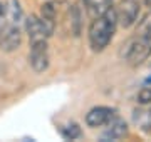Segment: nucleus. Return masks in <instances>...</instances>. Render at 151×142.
<instances>
[{
  "instance_id": "nucleus-1",
  "label": "nucleus",
  "mask_w": 151,
  "mask_h": 142,
  "mask_svg": "<svg viewBox=\"0 0 151 142\" xmlns=\"http://www.w3.org/2000/svg\"><path fill=\"white\" fill-rule=\"evenodd\" d=\"M116 27H118V17H116L114 9H109L106 13L92 18L89 30H87L89 47L92 52H103L111 44L116 33Z\"/></svg>"
},
{
  "instance_id": "nucleus-2",
  "label": "nucleus",
  "mask_w": 151,
  "mask_h": 142,
  "mask_svg": "<svg viewBox=\"0 0 151 142\" xmlns=\"http://www.w3.org/2000/svg\"><path fill=\"white\" fill-rule=\"evenodd\" d=\"M151 55V28L141 32L136 38H131L126 45H123L121 57L129 65H141Z\"/></svg>"
},
{
  "instance_id": "nucleus-3",
  "label": "nucleus",
  "mask_w": 151,
  "mask_h": 142,
  "mask_svg": "<svg viewBox=\"0 0 151 142\" xmlns=\"http://www.w3.org/2000/svg\"><path fill=\"white\" fill-rule=\"evenodd\" d=\"M116 10V17H118V25L123 28H129L138 23V17H139V0H119Z\"/></svg>"
},
{
  "instance_id": "nucleus-4",
  "label": "nucleus",
  "mask_w": 151,
  "mask_h": 142,
  "mask_svg": "<svg viewBox=\"0 0 151 142\" xmlns=\"http://www.w3.org/2000/svg\"><path fill=\"white\" fill-rule=\"evenodd\" d=\"M29 64L34 69V72L47 70L49 67V45L47 40H35L30 42V52H29Z\"/></svg>"
},
{
  "instance_id": "nucleus-5",
  "label": "nucleus",
  "mask_w": 151,
  "mask_h": 142,
  "mask_svg": "<svg viewBox=\"0 0 151 142\" xmlns=\"http://www.w3.org/2000/svg\"><path fill=\"white\" fill-rule=\"evenodd\" d=\"M25 30L29 33L30 42L35 40H47L52 33H54V27H50L40 15H30L25 18Z\"/></svg>"
},
{
  "instance_id": "nucleus-6",
  "label": "nucleus",
  "mask_w": 151,
  "mask_h": 142,
  "mask_svg": "<svg viewBox=\"0 0 151 142\" xmlns=\"http://www.w3.org/2000/svg\"><path fill=\"white\" fill-rule=\"evenodd\" d=\"M22 44L20 28L15 22H7L0 32V49L4 52H14Z\"/></svg>"
},
{
  "instance_id": "nucleus-7",
  "label": "nucleus",
  "mask_w": 151,
  "mask_h": 142,
  "mask_svg": "<svg viewBox=\"0 0 151 142\" xmlns=\"http://www.w3.org/2000/svg\"><path fill=\"white\" fill-rule=\"evenodd\" d=\"M114 115H116V110L114 109L106 107V105H97V107H92L86 114V124L89 127H92V129L103 127L113 119Z\"/></svg>"
},
{
  "instance_id": "nucleus-8",
  "label": "nucleus",
  "mask_w": 151,
  "mask_h": 142,
  "mask_svg": "<svg viewBox=\"0 0 151 142\" xmlns=\"http://www.w3.org/2000/svg\"><path fill=\"white\" fill-rule=\"evenodd\" d=\"M106 126H108V129L103 136L104 141H118V139H121L128 134V124L118 115H114Z\"/></svg>"
},
{
  "instance_id": "nucleus-9",
  "label": "nucleus",
  "mask_w": 151,
  "mask_h": 142,
  "mask_svg": "<svg viewBox=\"0 0 151 142\" xmlns=\"http://www.w3.org/2000/svg\"><path fill=\"white\" fill-rule=\"evenodd\" d=\"M84 7H86L87 13L96 18V17L103 15L109 9H113V0H82Z\"/></svg>"
},
{
  "instance_id": "nucleus-10",
  "label": "nucleus",
  "mask_w": 151,
  "mask_h": 142,
  "mask_svg": "<svg viewBox=\"0 0 151 142\" xmlns=\"http://www.w3.org/2000/svg\"><path fill=\"white\" fill-rule=\"evenodd\" d=\"M133 119H134V124L139 127V131L151 136V105H148V109L134 110Z\"/></svg>"
},
{
  "instance_id": "nucleus-11",
  "label": "nucleus",
  "mask_w": 151,
  "mask_h": 142,
  "mask_svg": "<svg viewBox=\"0 0 151 142\" xmlns=\"http://www.w3.org/2000/svg\"><path fill=\"white\" fill-rule=\"evenodd\" d=\"M40 17L50 25V27H55V18H57V4H52V2H47L40 7Z\"/></svg>"
},
{
  "instance_id": "nucleus-12",
  "label": "nucleus",
  "mask_w": 151,
  "mask_h": 142,
  "mask_svg": "<svg viewBox=\"0 0 151 142\" xmlns=\"http://www.w3.org/2000/svg\"><path fill=\"white\" fill-rule=\"evenodd\" d=\"M60 134H62V137L67 139V141H74V139H79V137L82 136V131H81V127H79V124H76V122H67L65 126L60 127Z\"/></svg>"
},
{
  "instance_id": "nucleus-13",
  "label": "nucleus",
  "mask_w": 151,
  "mask_h": 142,
  "mask_svg": "<svg viewBox=\"0 0 151 142\" xmlns=\"http://www.w3.org/2000/svg\"><path fill=\"white\" fill-rule=\"evenodd\" d=\"M69 15H70V30H72L74 35H79V32H81V13H79V9L76 5H70Z\"/></svg>"
},
{
  "instance_id": "nucleus-14",
  "label": "nucleus",
  "mask_w": 151,
  "mask_h": 142,
  "mask_svg": "<svg viewBox=\"0 0 151 142\" xmlns=\"http://www.w3.org/2000/svg\"><path fill=\"white\" fill-rule=\"evenodd\" d=\"M136 100H138V104L145 105V107H148V105H151V87H143L138 92V95H136Z\"/></svg>"
},
{
  "instance_id": "nucleus-15",
  "label": "nucleus",
  "mask_w": 151,
  "mask_h": 142,
  "mask_svg": "<svg viewBox=\"0 0 151 142\" xmlns=\"http://www.w3.org/2000/svg\"><path fill=\"white\" fill-rule=\"evenodd\" d=\"M7 23V17H5V7L2 5V2H0V32H2V28L5 27Z\"/></svg>"
}]
</instances>
